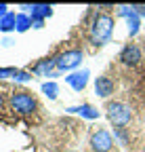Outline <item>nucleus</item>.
Masks as SVG:
<instances>
[{"label": "nucleus", "mask_w": 145, "mask_h": 152, "mask_svg": "<svg viewBox=\"0 0 145 152\" xmlns=\"http://www.w3.org/2000/svg\"><path fill=\"white\" fill-rule=\"evenodd\" d=\"M15 74H17L15 68H0V78H6V76H13L15 78Z\"/></svg>", "instance_id": "17"}, {"label": "nucleus", "mask_w": 145, "mask_h": 152, "mask_svg": "<svg viewBox=\"0 0 145 152\" xmlns=\"http://www.w3.org/2000/svg\"><path fill=\"white\" fill-rule=\"evenodd\" d=\"M120 61L124 66H137L141 61V49L137 45H126L120 51Z\"/></svg>", "instance_id": "6"}, {"label": "nucleus", "mask_w": 145, "mask_h": 152, "mask_svg": "<svg viewBox=\"0 0 145 152\" xmlns=\"http://www.w3.org/2000/svg\"><path fill=\"white\" fill-rule=\"evenodd\" d=\"M11 45H13L11 38H4V40H2V47H11Z\"/></svg>", "instance_id": "21"}, {"label": "nucleus", "mask_w": 145, "mask_h": 152, "mask_svg": "<svg viewBox=\"0 0 145 152\" xmlns=\"http://www.w3.org/2000/svg\"><path fill=\"white\" fill-rule=\"evenodd\" d=\"M84 59V53L80 49H69V51H63L55 57V66H57V72H69L82 64Z\"/></svg>", "instance_id": "4"}, {"label": "nucleus", "mask_w": 145, "mask_h": 152, "mask_svg": "<svg viewBox=\"0 0 145 152\" xmlns=\"http://www.w3.org/2000/svg\"><path fill=\"white\" fill-rule=\"evenodd\" d=\"M42 93L46 95L48 99H57V95H59V85L55 83V80H46V83H42Z\"/></svg>", "instance_id": "15"}, {"label": "nucleus", "mask_w": 145, "mask_h": 152, "mask_svg": "<svg viewBox=\"0 0 145 152\" xmlns=\"http://www.w3.org/2000/svg\"><path fill=\"white\" fill-rule=\"evenodd\" d=\"M15 80H17V83H27V80H32V72L17 70V74H15Z\"/></svg>", "instance_id": "16"}, {"label": "nucleus", "mask_w": 145, "mask_h": 152, "mask_svg": "<svg viewBox=\"0 0 145 152\" xmlns=\"http://www.w3.org/2000/svg\"><path fill=\"white\" fill-rule=\"evenodd\" d=\"M67 112H69V114H80L82 118H88V121H95V118H99V110H97V108H93L90 104L71 106V108H67Z\"/></svg>", "instance_id": "11"}, {"label": "nucleus", "mask_w": 145, "mask_h": 152, "mask_svg": "<svg viewBox=\"0 0 145 152\" xmlns=\"http://www.w3.org/2000/svg\"><path fill=\"white\" fill-rule=\"evenodd\" d=\"M105 110H107V118H110V123L116 129H124L126 125L131 123V118H133L131 108L126 104H122V102H110Z\"/></svg>", "instance_id": "2"}, {"label": "nucleus", "mask_w": 145, "mask_h": 152, "mask_svg": "<svg viewBox=\"0 0 145 152\" xmlns=\"http://www.w3.org/2000/svg\"><path fill=\"white\" fill-rule=\"evenodd\" d=\"M88 144H90V148L95 152H110L114 148V137H112V133L107 129H99V131H95L93 135H90Z\"/></svg>", "instance_id": "5"}, {"label": "nucleus", "mask_w": 145, "mask_h": 152, "mask_svg": "<svg viewBox=\"0 0 145 152\" xmlns=\"http://www.w3.org/2000/svg\"><path fill=\"white\" fill-rule=\"evenodd\" d=\"M114 34V17L110 13H97L90 23V42L95 47H103L110 42Z\"/></svg>", "instance_id": "1"}, {"label": "nucleus", "mask_w": 145, "mask_h": 152, "mask_svg": "<svg viewBox=\"0 0 145 152\" xmlns=\"http://www.w3.org/2000/svg\"><path fill=\"white\" fill-rule=\"evenodd\" d=\"M88 76H90V72L88 70H82V72H71L69 76H65V83L74 89V91H84V87L88 85Z\"/></svg>", "instance_id": "7"}, {"label": "nucleus", "mask_w": 145, "mask_h": 152, "mask_svg": "<svg viewBox=\"0 0 145 152\" xmlns=\"http://www.w3.org/2000/svg\"><path fill=\"white\" fill-rule=\"evenodd\" d=\"M114 89H116V85H114V80L110 76H99L95 80V91H97L99 97H110L114 93Z\"/></svg>", "instance_id": "10"}, {"label": "nucleus", "mask_w": 145, "mask_h": 152, "mask_svg": "<svg viewBox=\"0 0 145 152\" xmlns=\"http://www.w3.org/2000/svg\"><path fill=\"white\" fill-rule=\"evenodd\" d=\"M6 13H9V7H6V4H0V19H2Z\"/></svg>", "instance_id": "20"}, {"label": "nucleus", "mask_w": 145, "mask_h": 152, "mask_svg": "<svg viewBox=\"0 0 145 152\" xmlns=\"http://www.w3.org/2000/svg\"><path fill=\"white\" fill-rule=\"evenodd\" d=\"M11 108L17 114H32L38 108V102H36V97L27 91H15L11 95Z\"/></svg>", "instance_id": "3"}, {"label": "nucleus", "mask_w": 145, "mask_h": 152, "mask_svg": "<svg viewBox=\"0 0 145 152\" xmlns=\"http://www.w3.org/2000/svg\"><path fill=\"white\" fill-rule=\"evenodd\" d=\"M32 28V17L27 15V13H19V15H17V23H15V30L17 32H27Z\"/></svg>", "instance_id": "14"}, {"label": "nucleus", "mask_w": 145, "mask_h": 152, "mask_svg": "<svg viewBox=\"0 0 145 152\" xmlns=\"http://www.w3.org/2000/svg\"><path fill=\"white\" fill-rule=\"evenodd\" d=\"M53 70H57V66H55V57H50V59H42V61H38V64L32 68V72L38 74V76H53V74H55Z\"/></svg>", "instance_id": "12"}, {"label": "nucleus", "mask_w": 145, "mask_h": 152, "mask_svg": "<svg viewBox=\"0 0 145 152\" xmlns=\"http://www.w3.org/2000/svg\"><path fill=\"white\" fill-rule=\"evenodd\" d=\"M120 17H124L126 21H128V34L131 36H135L137 32H139V26H141V21H139V15L133 11V7H120V13H118Z\"/></svg>", "instance_id": "8"}, {"label": "nucleus", "mask_w": 145, "mask_h": 152, "mask_svg": "<svg viewBox=\"0 0 145 152\" xmlns=\"http://www.w3.org/2000/svg\"><path fill=\"white\" fill-rule=\"evenodd\" d=\"M133 11H135L139 17H143V15H145V4H133Z\"/></svg>", "instance_id": "19"}, {"label": "nucleus", "mask_w": 145, "mask_h": 152, "mask_svg": "<svg viewBox=\"0 0 145 152\" xmlns=\"http://www.w3.org/2000/svg\"><path fill=\"white\" fill-rule=\"evenodd\" d=\"M21 9H25L32 19H42V21L53 15V7L50 4H23Z\"/></svg>", "instance_id": "9"}, {"label": "nucleus", "mask_w": 145, "mask_h": 152, "mask_svg": "<svg viewBox=\"0 0 145 152\" xmlns=\"http://www.w3.org/2000/svg\"><path fill=\"white\" fill-rule=\"evenodd\" d=\"M116 137H118L122 144H128V137H126V133H124L122 129H116Z\"/></svg>", "instance_id": "18"}, {"label": "nucleus", "mask_w": 145, "mask_h": 152, "mask_svg": "<svg viewBox=\"0 0 145 152\" xmlns=\"http://www.w3.org/2000/svg\"><path fill=\"white\" fill-rule=\"evenodd\" d=\"M15 23H17V15L9 11L2 19H0V32H13L15 30Z\"/></svg>", "instance_id": "13"}, {"label": "nucleus", "mask_w": 145, "mask_h": 152, "mask_svg": "<svg viewBox=\"0 0 145 152\" xmlns=\"http://www.w3.org/2000/svg\"><path fill=\"white\" fill-rule=\"evenodd\" d=\"M0 102H2V93H0Z\"/></svg>", "instance_id": "22"}]
</instances>
